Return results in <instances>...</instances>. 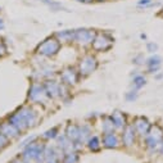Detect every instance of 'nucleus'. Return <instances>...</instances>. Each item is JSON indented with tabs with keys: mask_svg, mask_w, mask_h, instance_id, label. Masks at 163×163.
Instances as JSON below:
<instances>
[{
	"mask_svg": "<svg viewBox=\"0 0 163 163\" xmlns=\"http://www.w3.org/2000/svg\"><path fill=\"white\" fill-rule=\"evenodd\" d=\"M3 28H4V21L0 18V30H3Z\"/></svg>",
	"mask_w": 163,
	"mask_h": 163,
	"instance_id": "nucleus-35",
	"label": "nucleus"
},
{
	"mask_svg": "<svg viewBox=\"0 0 163 163\" xmlns=\"http://www.w3.org/2000/svg\"><path fill=\"white\" fill-rule=\"evenodd\" d=\"M49 99L48 94L44 89V85L41 84H34L30 91H28V100L32 103H39V104H45L46 100Z\"/></svg>",
	"mask_w": 163,
	"mask_h": 163,
	"instance_id": "nucleus-7",
	"label": "nucleus"
},
{
	"mask_svg": "<svg viewBox=\"0 0 163 163\" xmlns=\"http://www.w3.org/2000/svg\"><path fill=\"white\" fill-rule=\"evenodd\" d=\"M0 131H2V134H4L8 139H14L20 135V131H18L11 122H3L0 125Z\"/></svg>",
	"mask_w": 163,
	"mask_h": 163,
	"instance_id": "nucleus-17",
	"label": "nucleus"
},
{
	"mask_svg": "<svg viewBox=\"0 0 163 163\" xmlns=\"http://www.w3.org/2000/svg\"><path fill=\"white\" fill-rule=\"evenodd\" d=\"M8 141H9V139L4 135V134H2V131H0V149H3L4 147H7Z\"/></svg>",
	"mask_w": 163,
	"mask_h": 163,
	"instance_id": "nucleus-28",
	"label": "nucleus"
},
{
	"mask_svg": "<svg viewBox=\"0 0 163 163\" xmlns=\"http://www.w3.org/2000/svg\"><path fill=\"white\" fill-rule=\"evenodd\" d=\"M145 84H147V79L144 77L143 75H136L135 77H134V80H132V88L135 89V90H139Z\"/></svg>",
	"mask_w": 163,
	"mask_h": 163,
	"instance_id": "nucleus-22",
	"label": "nucleus"
},
{
	"mask_svg": "<svg viewBox=\"0 0 163 163\" xmlns=\"http://www.w3.org/2000/svg\"><path fill=\"white\" fill-rule=\"evenodd\" d=\"M43 3L46 4L48 7H50L52 11H66V8L58 2H53V0H43Z\"/></svg>",
	"mask_w": 163,
	"mask_h": 163,
	"instance_id": "nucleus-25",
	"label": "nucleus"
},
{
	"mask_svg": "<svg viewBox=\"0 0 163 163\" xmlns=\"http://www.w3.org/2000/svg\"><path fill=\"white\" fill-rule=\"evenodd\" d=\"M76 2H80V3H91L93 0H76Z\"/></svg>",
	"mask_w": 163,
	"mask_h": 163,
	"instance_id": "nucleus-36",
	"label": "nucleus"
},
{
	"mask_svg": "<svg viewBox=\"0 0 163 163\" xmlns=\"http://www.w3.org/2000/svg\"><path fill=\"white\" fill-rule=\"evenodd\" d=\"M61 80L62 84L66 86H73L79 81V73L76 72L73 67H67L61 73Z\"/></svg>",
	"mask_w": 163,
	"mask_h": 163,
	"instance_id": "nucleus-10",
	"label": "nucleus"
},
{
	"mask_svg": "<svg viewBox=\"0 0 163 163\" xmlns=\"http://www.w3.org/2000/svg\"><path fill=\"white\" fill-rule=\"evenodd\" d=\"M61 41L57 39L55 36L48 37L46 40H44L39 46H37V54H40L43 57H54L58 54L61 50Z\"/></svg>",
	"mask_w": 163,
	"mask_h": 163,
	"instance_id": "nucleus-4",
	"label": "nucleus"
},
{
	"mask_svg": "<svg viewBox=\"0 0 163 163\" xmlns=\"http://www.w3.org/2000/svg\"><path fill=\"white\" fill-rule=\"evenodd\" d=\"M64 135L75 144L76 149L81 148V145L79 144V139H80V126H77V125H75V123H70L68 126H67V129H66V134H64Z\"/></svg>",
	"mask_w": 163,
	"mask_h": 163,
	"instance_id": "nucleus-13",
	"label": "nucleus"
},
{
	"mask_svg": "<svg viewBox=\"0 0 163 163\" xmlns=\"http://www.w3.org/2000/svg\"><path fill=\"white\" fill-rule=\"evenodd\" d=\"M132 62L139 66V64H141V63L144 62V57H143V55H138V57H135V58L132 59Z\"/></svg>",
	"mask_w": 163,
	"mask_h": 163,
	"instance_id": "nucleus-31",
	"label": "nucleus"
},
{
	"mask_svg": "<svg viewBox=\"0 0 163 163\" xmlns=\"http://www.w3.org/2000/svg\"><path fill=\"white\" fill-rule=\"evenodd\" d=\"M80 157H79V153L73 150L70 153H64V156L62 158V163H79Z\"/></svg>",
	"mask_w": 163,
	"mask_h": 163,
	"instance_id": "nucleus-21",
	"label": "nucleus"
},
{
	"mask_svg": "<svg viewBox=\"0 0 163 163\" xmlns=\"http://www.w3.org/2000/svg\"><path fill=\"white\" fill-rule=\"evenodd\" d=\"M102 129L103 132H113L114 131V126L111 117H104L103 118V123H102Z\"/></svg>",
	"mask_w": 163,
	"mask_h": 163,
	"instance_id": "nucleus-23",
	"label": "nucleus"
},
{
	"mask_svg": "<svg viewBox=\"0 0 163 163\" xmlns=\"http://www.w3.org/2000/svg\"><path fill=\"white\" fill-rule=\"evenodd\" d=\"M121 144L120 136L116 132H104L102 138V145L107 149H117Z\"/></svg>",
	"mask_w": 163,
	"mask_h": 163,
	"instance_id": "nucleus-11",
	"label": "nucleus"
},
{
	"mask_svg": "<svg viewBox=\"0 0 163 163\" xmlns=\"http://www.w3.org/2000/svg\"><path fill=\"white\" fill-rule=\"evenodd\" d=\"M162 77H163V75H158V76H156V79H158V80L162 79Z\"/></svg>",
	"mask_w": 163,
	"mask_h": 163,
	"instance_id": "nucleus-38",
	"label": "nucleus"
},
{
	"mask_svg": "<svg viewBox=\"0 0 163 163\" xmlns=\"http://www.w3.org/2000/svg\"><path fill=\"white\" fill-rule=\"evenodd\" d=\"M12 163H25V162H23V159H21V158H14V159L12 161Z\"/></svg>",
	"mask_w": 163,
	"mask_h": 163,
	"instance_id": "nucleus-34",
	"label": "nucleus"
},
{
	"mask_svg": "<svg viewBox=\"0 0 163 163\" xmlns=\"http://www.w3.org/2000/svg\"><path fill=\"white\" fill-rule=\"evenodd\" d=\"M57 136H58V127H53V129H50V130H48L46 132H44L43 139L50 140V139H55Z\"/></svg>",
	"mask_w": 163,
	"mask_h": 163,
	"instance_id": "nucleus-26",
	"label": "nucleus"
},
{
	"mask_svg": "<svg viewBox=\"0 0 163 163\" xmlns=\"http://www.w3.org/2000/svg\"><path fill=\"white\" fill-rule=\"evenodd\" d=\"M98 68V61L93 55H85L80 61L79 66V75L81 77H88L95 70Z\"/></svg>",
	"mask_w": 163,
	"mask_h": 163,
	"instance_id": "nucleus-6",
	"label": "nucleus"
},
{
	"mask_svg": "<svg viewBox=\"0 0 163 163\" xmlns=\"http://www.w3.org/2000/svg\"><path fill=\"white\" fill-rule=\"evenodd\" d=\"M95 32L94 30H76V34H75V41L82 45V46H86V45H91L94 37H95Z\"/></svg>",
	"mask_w": 163,
	"mask_h": 163,
	"instance_id": "nucleus-8",
	"label": "nucleus"
},
{
	"mask_svg": "<svg viewBox=\"0 0 163 163\" xmlns=\"http://www.w3.org/2000/svg\"><path fill=\"white\" fill-rule=\"evenodd\" d=\"M125 98H126L127 102H134L138 99V90H130L129 93H126V95H125Z\"/></svg>",
	"mask_w": 163,
	"mask_h": 163,
	"instance_id": "nucleus-27",
	"label": "nucleus"
},
{
	"mask_svg": "<svg viewBox=\"0 0 163 163\" xmlns=\"http://www.w3.org/2000/svg\"><path fill=\"white\" fill-rule=\"evenodd\" d=\"M45 145L41 143L34 141L25 148L22 159L25 163H45Z\"/></svg>",
	"mask_w": 163,
	"mask_h": 163,
	"instance_id": "nucleus-2",
	"label": "nucleus"
},
{
	"mask_svg": "<svg viewBox=\"0 0 163 163\" xmlns=\"http://www.w3.org/2000/svg\"><path fill=\"white\" fill-rule=\"evenodd\" d=\"M91 136V129L88 125H82L80 126V139H79V144L82 147L84 144H86V141L89 140V138Z\"/></svg>",
	"mask_w": 163,
	"mask_h": 163,
	"instance_id": "nucleus-19",
	"label": "nucleus"
},
{
	"mask_svg": "<svg viewBox=\"0 0 163 163\" xmlns=\"http://www.w3.org/2000/svg\"><path fill=\"white\" fill-rule=\"evenodd\" d=\"M86 145H88L89 150L91 152H99L102 148V141L98 136H90L89 140L86 141Z\"/></svg>",
	"mask_w": 163,
	"mask_h": 163,
	"instance_id": "nucleus-20",
	"label": "nucleus"
},
{
	"mask_svg": "<svg viewBox=\"0 0 163 163\" xmlns=\"http://www.w3.org/2000/svg\"><path fill=\"white\" fill-rule=\"evenodd\" d=\"M75 34H76V30H66V31L55 34V37L61 43H72L75 41Z\"/></svg>",
	"mask_w": 163,
	"mask_h": 163,
	"instance_id": "nucleus-18",
	"label": "nucleus"
},
{
	"mask_svg": "<svg viewBox=\"0 0 163 163\" xmlns=\"http://www.w3.org/2000/svg\"><path fill=\"white\" fill-rule=\"evenodd\" d=\"M159 152H161L162 154H163V143H162V145H161V148H159Z\"/></svg>",
	"mask_w": 163,
	"mask_h": 163,
	"instance_id": "nucleus-37",
	"label": "nucleus"
},
{
	"mask_svg": "<svg viewBox=\"0 0 163 163\" xmlns=\"http://www.w3.org/2000/svg\"><path fill=\"white\" fill-rule=\"evenodd\" d=\"M157 49H158L157 44H154V43H148V44H147V50H148V52L154 53V52H157Z\"/></svg>",
	"mask_w": 163,
	"mask_h": 163,
	"instance_id": "nucleus-29",
	"label": "nucleus"
},
{
	"mask_svg": "<svg viewBox=\"0 0 163 163\" xmlns=\"http://www.w3.org/2000/svg\"><path fill=\"white\" fill-rule=\"evenodd\" d=\"M147 66H148V68H152V67H161L162 64V58L158 55H152L150 58L147 59Z\"/></svg>",
	"mask_w": 163,
	"mask_h": 163,
	"instance_id": "nucleus-24",
	"label": "nucleus"
},
{
	"mask_svg": "<svg viewBox=\"0 0 163 163\" xmlns=\"http://www.w3.org/2000/svg\"><path fill=\"white\" fill-rule=\"evenodd\" d=\"M45 163H62V159L54 158V159H49V161H45Z\"/></svg>",
	"mask_w": 163,
	"mask_h": 163,
	"instance_id": "nucleus-33",
	"label": "nucleus"
},
{
	"mask_svg": "<svg viewBox=\"0 0 163 163\" xmlns=\"http://www.w3.org/2000/svg\"><path fill=\"white\" fill-rule=\"evenodd\" d=\"M98 2H104V0H98Z\"/></svg>",
	"mask_w": 163,
	"mask_h": 163,
	"instance_id": "nucleus-39",
	"label": "nucleus"
},
{
	"mask_svg": "<svg viewBox=\"0 0 163 163\" xmlns=\"http://www.w3.org/2000/svg\"><path fill=\"white\" fill-rule=\"evenodd\" d=\"M112 122H113V126L114 129H117V130H122L127 126V118H126V114L120 112V111H114L112 113Z\"/></svg>",
	"mask_w": 163,
	"mask_h": 163,
	"instance_id": "nucleus-16",
	"label": "nucleus"
},
{
	"mask_svg": "<svg viewBox=\"0 0 163 163\" xmlns=\"http://www.w3.org/2000/svg\"><path fill=\"white\" fill-rule=\"evenodd\" d=\"M0 125H2V123H0Z\"/></svg>",
	"mask_w": 163,
	"mask_h": 163,
	"instance_id": "nucleus-40",
	"label": "nucleus"
},
{
	"mask_svg": "<svg viewBox=\"0 0 163 163\" xmlns=\"http://www.w3.org/2000/svg\"><path fill=\"white\" fill-rule=\"evenodd\" d=\"M135 139H136V132H135V129H134L132 125H127L126 127L123 129V132H122V136H121V140H122V144L125 147H132L134 143H135Z\"/></svg>",
	"mask_w": 163,
	"mask_h": 163,
	"instance_id": "nucleus-12",
	"label": "nucleus"
},
{
	"mask_svg": "<svg viewBox=\"0 0 163 163\" xmlns=\"http://www.w3.org/2000/svg\"><path fill=\"white\" fill-rule=\"evenodd\" d=\"M138 5L139 7H150V5H153V3H152V0H139L138 2Z\"/></svg>",
	"mask_w": 163,
	"mask_h": 163,
	"instance_id": "nucleus-30",
	"label": "nucleus"
},
{
	"mask_svg": "<svg viewBox=\"0 0 163 163\" xmlns=\"http://www.w3.org/2000/svg\"><path fill=\"white\" fill-rule=\"evenodd\" d=\"M44 89L48 94L49 98H59L62 97V91H63V84L61 85L59 82H57L54 80H48L44 84Z\"/></svg>",
	"mask_w": 163,
	"mask_h": 163,
	"instance_id": "nucleus-9",
	"label": "nucleus"
},
{
	"mask_svg": "<svg viewBox=\"0 0 163 163\" xmlns=\"http://www.w3.org/2000/svg\"><path fill=\"white\" fill-rule=\"evenodd\" d=\"M57 148L61 149L63 153H70V152L76 150L75 144L66 135H58L57 136Z\"/></svg>",
	"mask_w": 163,
	"mask_h": 163,
	"instance_id": "nucleus-15",
	"label": "nucleus"
},
{
	"mask_svg": "<svg viewBox=\"0 0 163 163\" xmlns=\"http://www.w3.org/2000/svg\"><path fill=\"white\" fill-rule=\"evenodd\" d=\"M134 129H135V132L138 134V135L140 136H145L149 132L150 127H152V125L150 122L147 120V118H144V117H138L135 120V122H134Z\"/></svg>",
	"mask_w": 163,
	"mask_h": 163,
	"instance_id": "nucleus-14",
	"label": "nucleus"
},
{
	"mask_svg": "<svg viewBox=\"0 0 163 163\" xmlns=\"http://www.w3.org/2000/svg\"><path fill=\"white\" fill-rule=\"evenodd\" d=\"M113 45V37L109 34H105V32H99V34H95V37L91 43V46L94 50L97 52H105V50H109Z\"/></svg>",
	"mask_w": 163,
	"mask_h": 163,
	"instance_id": "nucleus-5",
	"label": "nucleus"
},
{
	"mask_svg": "<svg viewBox=\"0 0 163 163\" xmlns=\"http://www.w3.org/2000/svg\"><path fill=\"white\" fill-rule=\"evenodd\" d=\"M162 143H163V130L158 125H154V126L150 127L149 132L145 135V145L149 150L154 152L159 150Z\"/></svg>",
	"mask_w": 163,
	"mask_h": 163,
	"instance_id": "nucleus-3",
	"label": "nucleus"
},
{
	"mask_svg": "<svg viewBox=\"0 0 163 163\" xmlns=\"http://www.w3.org/2000/svg\"><path fill=\"white\" fill-rule=\"evenodd\" d=\"M5 52H7V48H5V45L0 41V57L2 55H4L5 54Z\"/></svg>",
	"mask_w": 163,
	"mask_h": 163,
	"instance_id": "nucleus-32",
	"label": "nucleus"
},
{
	"mask_svg": "<svg viewBox=\"0 0 163 163\" xmlns=\"http://www.w3.org/2000/svg\"><path fill=\"white\" fill-rule=\"evenodd\" d=\"M37 120H39L37 118V114L30 107H22L9 117V122L20 132H23L27 129L34 127Z\"/></svg>",
	"mask_w": 163,
	"mask_h": 163,
	"instance_id": "nucleus-1",
	"label": "nucleus"
}]
</instances>
